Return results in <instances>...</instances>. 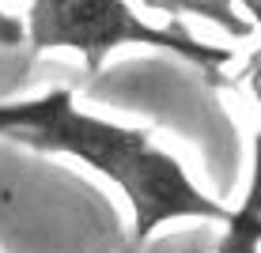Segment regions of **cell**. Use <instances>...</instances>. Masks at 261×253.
I'll return each mask as SVG.
<instances>
[{
  "label": "cell",
  "mask_w": 261,
  "mask_h": 253,
  "mask_svg": "<svg viewBox=\"0 0 261 253\" xmlns=\"http://www.w3.org/2000/svg\"><path fill=\"white\" fill-rule=\"evenodd\" d=\"M49 102L38 121L12 136V144L34 148L42 155H68L91 166L129 201L133 212V246H144L159 227L174 219H227V208L212 201L186 174V166L151 140L148 129L106 121L80 110L72 91H46Z\"/></svg>",
  "instance_id": "obj_1"
},
{
  "label": "cell",
  "mask_w": 261,
  "mask_h": 253,
  "mask_svg": "<svg viewBox=\"0 0 261 253\" xmlns=\"http://www.w3.org/2000/svg\"><path fill=\"white\" fill-rule=\"evenodd\" d=\"M23 42L31 46V57L53 49L76 53L87 72H98L110 53L125 46L182 57L208 76L231 65V49L208 46L182 26H159L144 19L129 0H27Z\"/></svg>",
  "instance_id": "obj_2"
},
{
  "label": "cell",
  "mask_w": 261,
  "mask_h": 253,
  "mask_svg": "<svg viewBox=\"0 0 261 253\" xmlns=\"http://www.w3.org/2000/svg\"><path fill=\"white\" fill-rule=\"evenodd\" d=\"M148 12L170 19H204L227 38H254L261 0H140Z\"/></svg>",
  "instance_id": "obj_3"
},
{
  "label": "cell",
  "mask_w": 261,
  "mask_h": 253,
  "mask_svg": "<svg viewBox=\"0 0 261 253\" xmlns=\"http://www.w3.org/2000/svg\"><path fill=\"white\" fill-rule=\"evenodd\" d=\"M223 227L227 231H223L216 253H257V238H261V231H257V182L250 185L239 212H231L223 219Z\"/></svg>",
  "instance_id": "obj_4"
},
{
  "label": "cell",
  "mask_w": 261,
  "mask_h": 253,
  "mask_svg": "<svg viewBox=\"0 0 261 253\" xmlns=\"http://www.w3.org/2000/svg\"><path fill=\"white\" fill-rule=\"evenodd\" d=\"M49 95H38V98H19V102H0V136L12 140L19 129H27L31 121H38L42 110H46Z\"/></svg>",
  "instance_id": "obj_5"
},
{
  "label": "cell",
  "mask_w": 261,
  "mask_h": 253,
  "mask_svg": "<svg viewBox=\"0 0 261 253\" xmlns=\"http://www.w3.org/2000/svg\"><path fill=\"white\" fill-rule=\"evenodd\" d=\"M23 42V19H15L4 4H0V49H15Z\"/></svg>",
  "instance_id": "obj_6"
},
{
  "label": "cell",
  "mask_w": 261,
  "mask_h": 253,
  "mask_svg": "<svg viewBox=\"0 0 261 253\" xmlns=\"http://www.w3.org/2000/svg\"><path fill=\"white\" fill-rule=\"evenodd\" d=\"M129 253H144V249H140V246H133V249H129Z\"/></svg>",
  "instance_id": "obj_7"
}]
</instances>
